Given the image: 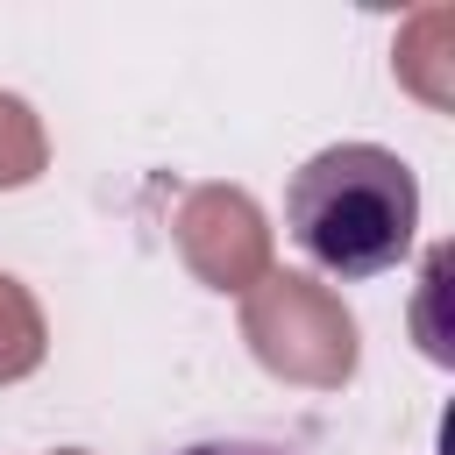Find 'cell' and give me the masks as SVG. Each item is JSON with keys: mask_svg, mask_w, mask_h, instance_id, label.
I'll list each match as a JSON object with an SVG mask.
<instances>
[{"mask_svg": "<svg viewBox=\"0 0 455 455\" xmlns=\"http://www.w3.org/2000/svg\"><path fill=\"white\" fill-rule=\"evenodd\" d=\"M178 455H306V448L270 441V434H206V441H185Z\"/></svg>", "mask_w": 455, "mask_h": 455, "instance_id": "7a4b0ae2", "label": "cell"}, {"mask_svg": "<svg viewBox=\"0 0 455 455\" xmlns=\"http://www.w3.org/2000/svg\"><path fill=\"white\" fill-rule=\"evenodd\" d=\"M284 235L327 277H384L419 242V178L384 142H327L284 178Z\"/></svg>", "mask_w": 455, "mask_h": 455, "instance_id": "6da1fadb", "label": "cell"}]
</instances>
